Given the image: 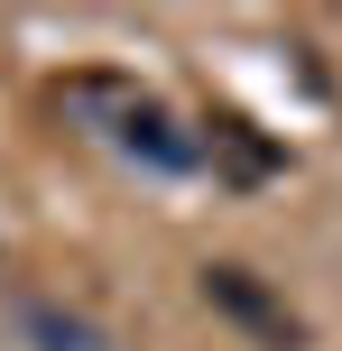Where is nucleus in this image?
I'll use <instances>...</instances> for the list:
<instances>
[{"mask_svg":"<svg viewBox=\"0 0 342 351\" xmlns=\"http://www.w3.org/2000/svg\"><path fill=\"white\" fill-rule=\"evenodd\" d=\"M204 296L222 305V315L232 324H250V333H269V342H296V324H287V305L269 296V287L250 278V268H232V259H213L204 268Z\"/></svg>","mask_w":342,"mask_h":351,"instance_id":"nucleus-1","label":"nucleus"},{"mask_svg":"<svg viewBox=\"0 0 342 351\" xmlns=\"http://www.w3.org/2000/svg\"><path fill=\"white\" fill-rule=\"evenodd\" d=\"M139 102H148V93L121 84V74H65V84H56V111L84 121V130H111V139L130 130V111H139Z\"/></svg>","mask_w":342,"mask_h":351,"instance_id":"nucleus-2","label":"nucleus"},{"mask_svg":"<svg viewBox=\"0 0 342 351\" xmlns=\"http://www.w3.org/2000/svg\"><path fill=\"white\" fill-rule=\"evenodd\" d=\"M204 158H213L222 176H232V185H269V176H278V148L269 139H259V130L250 121H241V111H213V121H204Z\"/></svg>","mask_w":342,"mask_h":351,"instance_id":"nucleus-3","label":"nucleus"},{"mask_svg":"<svg viewBox=\"0 0 342 351\" xmlns=\"http://www.w3.org/2000/svg\"><path fill=\"white\" fill-rule=\"evenodd\" d=\"M28 324H37V342H47V351H102L93 324H65V315H28Z\"/></svg>","mask_w":342,"mask_h":351,"instance_id":"nucleus-4","label":"nucleus"}]
</instances>
